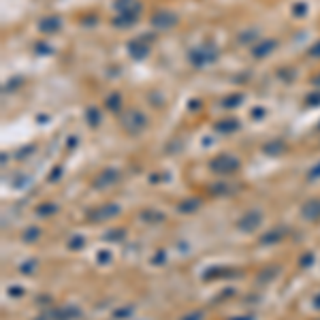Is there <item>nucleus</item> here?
I'll list each match as a JSON object with an SVG mask.
<instances>
[{
  "mask_svg": "<svg viewBox=\"0 0 320 320\" xmlns=\"http://www.w3.org/2000/svg\"><path fill=\"white\" fill-rule=\"evenodd\" d=\"M239 169V160L235 156H218L211 162V171L218 173V175H231Z\"/></svg>",
  "mask_w": 320,
  "mask_h": 320,
  "instance_id": "f257e3e1",
  "label": "nucleus"
},
{
  "mask_svg": "<svg viewBox=\"0 0 320 320\" xmlns=\"http://www.w3.org/2000/svg\"><path fill=\"white\" fill-rule=\"evenodd\" d=\"M260 222H263V213H260L258 209H252V211H246L244 216L239 218L237 226L241 231H256L260 226Z\"/></svg>",
  "mask_w": 320,
  "mask_h": 320,
  "instance_id": "f03ea898",
  "label": "nucleus"
},
{
  "mask_svg": "<svg viewBox=\"0 0 320 320\" xmlns=\"http://www.w3.org/2000/svg\"><path fill=\"white\" fill-rule=\"evenodd\" d=\"M216 47H211V45H201L199 50L192 52V62L195 64H207V62H213L216 60Z\"/></svg>",
  "mask_w": 320,
  "mask_h": 320,
  "instance_id": "7ed1b4c3",
  "label": "nucleus"
},
{
  "mask_svg": "<svg viewBox=\"0 0 320 320\" xmlns=\"http://www.w3.org/2000/svg\"><path fill=\"white\" fill-rule=\"evenodd\" d=\"M152 24L156 28H171V26L177 24V15L171 13V11H158V13H154Z\"/></svg>",
  "mask_w": 320,
  "mask_h": 320,
  "instance_id": "20e7f679",
  "label": "nucleus"
},
{
  "mask_svg": "<svg viewBox=\"0 0 320 320\" xmlns=\"http://www.w3.org/2000/svg\"><path fill=\"white\" fill-rule=\"evenodd\" d=\"M301 213L305 220H312V222H318L320 220V199H309L303 203L301 207Z\"/></svg>",
  "mask_w": 320,
  "mask_h": 320,
  "instance_id": "39448f33",
  "label": "nucleus"
},
{
  "mask_svg": "<svg viewBox=\"0 0 320 320\" xmlns=\"http://www.w3.org/2000/svg\"><path fill=\"white\" fill-rule=\"evenodd\" d=\"M143 126H145V118L139 111L132 109V111H128L124 115V128L126 130H141Z\"/></svg>",
  "mask_w": 320,
  "mask_h": 320,
  "instance_id": "423d86ee",
  "label": "nucleus"
},
{
  "mask_svg": "<svg viewBox=\"0 0 320 320\" xmlns=\"http://www.w3.org/2000/svg\"><path fill=\"white\" fill-rule=\"evenodd\" d=\"M115 9L120 11V15H139L137 0H115Z\"/></svg>",
  "mask_w": 320,
  "mask_h": 320,
  "instance_id": "0eeeda50",
  "label": "nucleus"
},
{
  "mask_svg": "<svg viewBox=\"0 0 320 320\" xmlns=\"http://www.w3.org/2000/svg\"><path fill=\"white\" fill-rule=\"evenodd\" d=\"M284 235H286L284 226H276V228H271L269 233H265V235L260 237V244H263V246H273V244H278V241L282 239Z\"/></svg>",
  "mask_w": 320,
  "mask_h": 320,
  "instance_id": "6e6552de",
  "label": "nucleus"
},
{
  "mask_svg": "<svg viewBox=\"0 0 320 320\" xmlns=\"http://www.w3.org/2000/svg\"><path fill=\"white\" fill-rule=\"evenodd\" d=\"M118 211L120 207L118 205H105L101 209H96V213H92V220H107V218H111V216H118Z\"/></svg>",
  "mask_w": 320,
  "mask_h": 320,
  "instance_id": "1a4fd4ad",
  "label": "nucleus"
},
{
  "mask_svg": "<svg viewBox=\"0 0 320 320\" xmlns=\"http://www.w3.org/2000/svg\"><path fill=\"white\" fill-rule=\"evenodd\" d=\"M115 179H118V173H115V171H107V173H103V175L94 181V186L96 188H105V186H109V184H113Z\"/></svg>",
  "mask_w": 320,
  "mask_h": 320,
  "instance_id": "9d476101",
  "label": "nucleus"
},
{
  "mask_svg": "<svg viewBox=\"0 0 320 320\" xmlns=\"http://www.w3.org/2000/svg\"><path fill=\"white\" fill-rule=\"evenodd\" d=\"M128 52H130L134 58H143L145 54H148V45H143L141 38H137V41H132V43L128 45Z\"/></svg>",
  "mask_w": 320,
  "mask_h": 320,
  "instance_id": "9b49d317",
  "label": "nucleus"
},
{
  "mask_svg": "<svg viewBox=\"0 0 320 320\" xmlns=\"http://www.w3.org/2000/svg\"><path fill=\"white\" fill-rule=\"evenodd\" d=\"M41 30L43 32H56V30H60V19L58 17H47L41 22Z\"/></svg>",
  "mask_w": 320,
  "mask_h": 320,
  "instance_id": "f8f14e48",
  "label": "nucleus"
},
{
  "mask_svg": "<svg viewBox=\"0 0 320 320\" xmlns=\"http://www.w3.org/2000/svg\"><path fill=\"white\" fill-rule=\"evenodd\" d=\"M199 205H201V201H197V199H188V201H184L177 209H179L181 213H192V211H197V209H199Z\"/></svg>",
  "mask_w": 320,
  "mask_h": 320,
  "instance_id": "ddd939ff",
  "label": "nucleus"
},
{
  "mask_svg": "<svg viewBox=\"0 0 320 320\" xmlns=\"http://www.w3.org/2000/svg\"><path fill=\"white\" fill-rule=\"evenodd\" d=\"M273 47H276V43H273V41H267V43L263 41V43H260V45L256 47V50H254V56H256V58H260V56H267L271 50H273Z\"/></svg>",
  "mask_w": 320,
  "mask_h": 320,
  "instance_id": "4468645a",
  "label": "nucleus"
},
{
  "mask_svg": "<svg viewBox=\"0 0 320 320\" xmlns=\"http://www.w3.org/2000/svg\"><path fill=\"white\" fill-rule=\"evenodd\" d=\"M54 211H58V207L54 205V203H45V205L38 207V216H52Z\"/></svg>",
  "mask_w": 320,
  "mask_h": 320,
  "instance_id": "2eb2a0df",
  "label": "nucleus"
},
{
  "mask_svg": "<svg viewBox=\"0 0 320 320\" xmlns=\"http://www.w3.org/2000/svg\"><path fill=\"white\" fill-rule=\"evenodd\" d=\"M38 235H41V231H38L36 226H30V228L24 233V241H34Z\"/></svg>",
  "mask_w": 320,
  "mask_h": 320,
  "instance_id": "dca6fc26",
  "label": "nucleus"
},
{
  "mask_svg": "<svg viewBox=\"0 0 320 320\" xmlns=\"http://www.w3.org/2000/svg\"><path fill=\"white\" fill-rule=\"evenodd\" d=\"M181 320H203V312H190L188 316H184Z\"/></svg>",
  "mask_w": 320,
  "mask_h": 320,
  "instance_id": "f3484780",
  "label": "nucleus"
},
{
  "mask_svg": "<svg viewBox=\"0 0 320 320\" xmlns=\"http://www.w3.org/2000/svg\"><path fill=\"white\" fill-rule=\"evenodd\" d=\"M307 177H309V179H318V177H320V162L316 164L312 171H309V175H307Z\"/></svg>",
  "mask_w": 320,
  "mask_h": 320,
  "instance_id": "a211bd4d",
  "label": "nucleus"
},
{
  "mask_svg": "<svg viewBox=\"0 0 320 320\" xmlns=\"http://www.w3.org/2000/svg\"><path fill=\"white\" fill-rule=\"evenodd\" d=\"M83 246V237H75L73 241H71V248L75 250V248H81Z\"/></svg>",
  "mask_w": 320,
  "mask_h": 320,
  "instance_id": "6ab92c4d",
  "label": "nucleus"
},
{
  "mask_svg": "<svg viewBox=\"0 0 320 320\" xmlns=\"http://www.w3.org/2000/svg\"><path fill=\"white\" fill-rule=\"evenodd\" d=\"M312 258H314L312 254H305V256L301 258V267H309V265H312Z\"/></svg>",
  "mask_w": 320,
  "mask_h": 320,
  "instance_id": "aec40b11",
  "label": "nucleus"
},
{
  "mask_svg": "<svg viewBox=\"0 0 320 320\" xmlns=\"http://www.w3.org/2000/svg\"><path fill=\"white\" fill-rule=\"evenodd\" d=\"M122 235H124L122 231H118V233H107V235H105V239H120Z\"/></svg>",
  "mask_w": 320,
  "mask_h": 320,
  "instance_id": "412c9836",
  "label": "nucleus"
},
{
  "mask_svg": "<svg viewBox=\"0 0 320 320\" xmlns=\"http://www.w3.org/2000/svg\"><path fill=\"white\" fill-rule=\"evenodd\" d=\"M107 103H109V107H120V96H118V94H113V99H109Z\"/></svg>",
  "mask_w": 320,
  "mask_h": 320,
  "instance_id": "4be33fe9",
  "label": "nucleus"
},
{
  "mask_svg": "<svg viewBox=\"0 0 320 320\" xmlns=\"http://www.w3.org/2000/svg\"><path fill=\"white\" fill-rule=\"evenodd\" d=\"M126 316H130V309H118L115 312V318H126Z\"/></svg>",
  "mask_w": 320,
  "mask_h": 320,
  "instance_id": "5701e85b",
  "label": "nucleus"
},
{
  "mask_svg": "<svg viewBox=\"0 0 320 320\" xmlns=\"http://www.w3.org/2000/svg\"><path fill=\"white\" fill-rule=\"evenodd\" d=\"M312 56H316V58H320V41L312 47Z\"/></svg>",
  "mask_w": 320,
  "mask_h": 320,
  "instance_id": "b1692460",
  "label": "nucleus"
},
{
  "mask_svg": "<svg viewBox=\"0 0 320 320\" xmlns=\"http://www.w3.org/2000/svg\"><path fill=\"white\" fill-rule=\"evenodd\" d=\"M32 267H34V260H30V265H24V267H22V271H26V273H30Z\"/></svg>",
  "mask_w": 320,
  "mask_h": 320,
  "instance_id": "393cba45",
  "label": "nucleus"
},
{
  "mask_svg": "<svg viewBox=\"0 0 320 320\" xmlns=\"http://www.w3.org/2000/svg\"><path fill=\"white\" fill-rule=\"evenodd\" d=\"M314 307L320 309V295H316V299H314Z\"/></svg>",
  "mask_w": 320,
  "mask_h": 320,
  "instance_id": "a878e982",
  "label": "nucleus"
},
{
  "mask_svg": "<svg viewBox=\"0 0 320 320\" xmlns=\"http://www.w3.org/2000/svg\"><path fill=\"white\" fill-rule=\"evenodd\" d=\"M101 260L105 263V260H109V254H107V252H101Z\"/></svg>",
  "mask_w": 320,
  "mask_h": 320,
  "instance_id": "bb28decb",
  "label": "nucleus"
}]
</instances>
